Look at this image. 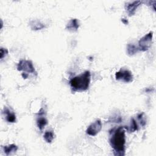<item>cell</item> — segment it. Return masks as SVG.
<instances>
[{
	"label": "cell",
	"instance_id": "obj_1",
	"mask_svg": "<svg viewBox=\"0 0 156 156\" xmlns=\"http://www.w3.org/2000/svg\"><path fill=\"white\" fill-rule=\"evenodd\" d=\"M110 143L114 150L115 155H124L125 153V129L120 126L110 132Z\"/></svg>",
	"mask_w": 156,
	"mask_h": 156
},
{
	"label": "cell",
	"instance_id": "obj_2",
	"mask_svg": "<svg viewBox=\"0 0 156 156\" xmlns=\"http://www.w3.org/2000/svg\"><path fill=\"white\" fill-rule=\"evenodd\" d=\"M91 79V74L89 71H85L79 76L72 78L69 83L74 91H85L88 89Z\"/></svg>",
	"mask_w": 156,
	"mask_h": 156
},
{
	"label": "cell",
	"instance_id": "obj_3",
	"mask_svg": "<svg viewBox=\"0 0 156 156\" xmlns=\"http://www.w3.org/2000/svg\"><path fill=\"white\" fill-rule=\"evenodd\" d=\"M153 37V32L151 31L143 36L138 42L139 50L146 51L149 49L152 44Z\"/></svg>",
	"mask_w": 156,
	"mask_h": 156
},
{
	"label": "cell",
	"instance_id": "obj_4",
	"mask_svg": "<svg viewBox=\"0 0 156 156\" xmlns=\"http://www.w3.org/2000/svg\"><path fill=\"white\" fill-rule=\"evenodd\" d=\"M18 71H23L26 73H30L37 75V72L33 65L32 62L28 60H21L17 65Z\"/></svg>",
	"mask_w": 156,
	"mask_h": 156
},
{
	"label": "cell",
	"instance_id": "obj_5",
	"mask_svg": "<svg viewBox=\"0 0 156 156\" xmlns=\"http://www.w3.org/2000/svg\"><path fill=\"white\" fill-rule=\"evenodd\" d=\"M115 78L117 80H121L126 83L133 81V77L132 73L127 69H120L115 74Z\"/></svg>",
	"mask_w": 156,
	"mask_h": 156
},
{
	"label": "cell",
	"instance_id": "obj_6",
	"mask_svg": "<svg viewBox=\"0 0 156 156\" xmlns=\"http://www.w3.org/2000/svg\"><path fill=\"white\" fill-rule=\"evenodd\" d=\"M101 129L102 122L100 119H97L88 127L86 133L90 136H95L101 131Z\"/></svg>",
	"mask_w": 156,
	"mask_h": 156
},
{
	"label": "cell",
	"instance_id": "obj_7",
	"mask_svg": "<svg viewBox=\"0 0 156 156\" xmlns=\"http://www.w3.org/2000/svg\"><path fill=\"white\" fill-rule=\"evenodd\" d=\"M142 3L140 1H135L132 2L127 3L126 6V11L129 16H132L135 14L138 7Z\"/></svg>",
	"mask_w": 156,
	"mask_h": 156
},
{
	"label": "cell",
	"instance_id": "obj_8",
	"mask_svg": "<svg viewBox=\"0 0 156 156\" xmlns=\"http://www.w3.org/2000/svg\"><path fill=\"white\" fill-rule=\"evenodd\" d=\"M3 113L5 116V119L9 122H15L16 121V115L15 114L10 111L8 108L5 107L4 108Z\"/></svg>",
	"mask_w": 156,
	"mask_h": 156
},
{
	"label": "cell",
	"instance_id": "obj_9",
	"mask_svg": "<svg viewBox=\"0 0 156 156\" xmlns=\"http://www.w3.org/2000/svg\"><path fill=\"white\" fill-rule=\"evenodd\" d=\"M79 27V23L77 19H71L66 24V29L71 32L76 31Z\"/></svg>",
	"mask_w": 156,
	"mask_h": 156
},
{
	"label": "cell",
	"instance_id": "obj_10",
	"mask_svg": "<svg viewBox=\"0 0 156 156\" xmlns=\"http://www.w3.org/2000/svg\"><path fill=\"white\" fill-rule=\"evenodd\" d=\"M29 26L32 30H38L44 28V25L38 20H32L29 22Z\"/></svg>",
	"mask_w": 156,
	"mask_h": 156
},
{
	"label": "cell",
	"instance_id": "obj_11",
	"mask_svg": "<svg viewBox=\"0 0 156 156\" xmlns=\"http://www.w3.org/2000/svg\"><path fill=\"white\" fill-rule=\"evenodd\" d=\"M17 149H18V147L16 146V145L14 144H11L3 147V151L7 155H11L15 153Z\"/></svg>",
	"mask_w": 156,
	"mask_h": 156
},
{
	"label": "cell",
	"instance_id": "obj_12",
	"mask_svg": "<svg viewBox=\"0 0 156 156\" xmlns=\"http://www.w3.org/2000/svg\"><path fill=\"white\" fill-rule=\"evenodd\" d=\"M138 51H139V48L138 47H136L135 44H132V43H129L127 44V52L129 55H134Z\"/></svg>",
	"mask_w": 156,
	"mask_h": 156
},
{
	"label": "cell",
	"instance_id": "obj_13",
	"mask_svg": "<svg viewBox=\"0 0 156 156\" xmlns=\"http://www.w3.org/2000/svg\"><path fill=\"white\" fill-rule=\"evenodd\" d=\"M44 139V140L47 142V143H51L52 141V140H54V133H53L52 131L51 130H47L45 132L44 135H43Z\"/></svg>",
	"mask_w": 156,
	"mask_h": 156
},
{
	"label": "cell",
	"instance_id": "obj_14",
	"mask_svg": "<svg viewBox=\"0 0 156 156\" xmlns=\"http://www.w3.org/2000/svg\"><path fill=\"white\" fill-rule=\"evenodd\" d=\"M47 123H48V121L44 117L39 118L37 120V126L39 128V129H40V130H42L44 127V126L47 124Z\"/></svg>",
	"mask_w": 156,
	"mask_h": 156
},
{
	"label": "cell",
	"instance_id": "obj_15",
	"mask_svg": "<svg viewBox=\"0 0 156 156\" xmlns=\"http://www.w3.org/2000/svg\"><path fill=\"white\" fill-rule=\"evenodd\" d=\"M138 125H137V123H136V121L133 118H132L131 121H130V126L127 128V130L130 132H133L136 130H138Z\"/></svg>",
	"mask_w": 156,
	"mask_h": 156
},
{
	"label": "cell",
	"instance_id": "obj_16",
	"mask_svg": "<svg viewBox=\"0 0 156 156\" xmlns=\"http://www.w3.org/2000/svg\"><path fill=\"white\" fill-rule=\"evenodd\" d=\"M137 118L139 120L140 124L142 126H145V125L146 124V118H145L144 113H141L138 114L137 116Z\"/></svg>",
	"mask_w": 156,
	"mask_h": 156
},
{
	"label": "cell",
	"instance_id": "obj_17",
	"mask_svg": "<svg viewBox=\"0 0 156 156\" xmlns=\"http://www.w3.org/2000/svg\"><path fill=\"white\" fill-rule=\"evenodd\" d=\"M9 51L7 49L5 48H1V51H0V58L1 59H2L5 55H7Z\"/></svg>",
	"mask_w": 156,
	"mask_h": 156
},
{
	"label": "cell",
	"instance_id": "obj_18",
	"mask_svg": "<svg viewBox=\"0 0 156 156\" xmlns=\"http://www.w3.org/2000/svg\"><path fill=\"white\" fill-rule=\"evenodd\" d=\"M22 76L24 79H27L28 77V74L26 73H23L22 74Z\"/></svg>",
	"mask_w": 156,
	"mask_h": 156
},
{
	"label": "cell",
	"instance_id": "obj_19",
	"mask_svg": "<svg viewBox=\"0 0 156 156\" xmlns=\"http://www.w3.org/2000/svg\"><path fill=\"white\" fill-rule=\"evenodd\" d=\"M121 21H122V22L124 24H128V21H127L126 19L122 18V19L121 20Z\"/></svg>",
	"mask_w": 156,
	"mask_h": 156
}]
</instances>
